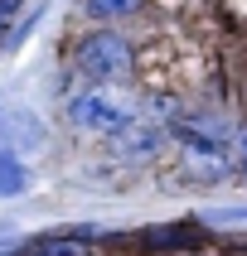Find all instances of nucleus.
<instances>
[{"label": "nucleus", "mask_w": 247, "mask_h": 256, "mask_svg": "<svg viewBox=\"0 0 247 256\" xmlns=\"http://www.w3.org/2000/svg\"><path fill=\"white\" fill-rule=\"evenodd\" d=\"M116 136V150H121V155H131V160H145V155H155L160 150V130L155 126H116L112 130Z\"/></svg>", "instance_id": "7ed1b4c3"}, {"label": "nucleus", "mask_w": 247, "mask_h": 256, "mask_svg": "<svg viewBox=\"0 0 247 256\" xmlns=\"http://www.w3.org/2000/svg\"><path fill=\"white\" fill-rule=\"evenodd\" d=\"M25 188H29L25 164H20L10 150H0V198H15V194H25Z\"/></svg>", "instance_id": "20e7f679"}, {"label": "nucleus", "mask_w": 247, "mask_h": 256, "mask_svg": "<svg viewBox=\"0 0 247 256\" xmlns=\"http://www.w3.org/2000/svg\"><path fill=\"white\" fill-rule=\"evenodd\" d=\"M73 68L83 72L87 82H116V78L131 72V44L121 34H112V29H92L73 48Z\"/></svg>", "instance_id": "f257e3e1"}, {"label": "nucleus", "mask_w": 247, "mask_h": 256, "mask_svg": "<svg viewBox=\"0 0 247 256\" xmlns=\"http://www.w3.org/2000/svg\"><path fill=\"white\" fill-rule=\"evenodd\" d=\"M20 130H25L29 140H39V121H34L29 112H15L10 121H5V140H10V136H20Z\"/></svg>", "instance_id": "423d86ee"}, {"label": "nucleus", "mask_w": 247, "mask_h": 256, "mask_svg": "<svg viewBox=\"0 0 247 256\" xmlns=\"http://www.w3.org/2000/svg\"><path fill=\"white\" fill-rule=\"evenodd\" d=\"M145 0H87V14L92 20H116V14H131V10H141Z\"/></svg>", "instance_id": "39448f33"}, {"label": "nucleus", "mask_w": 247, "mask_h": 256, "mask_svg": "<svg viewBox=\"0 0 247 256\" xmlns=\"http://www.w3.org/2000/svg\"><path fill=\"white\" fill-rule=\"evenodd\" d=\"M68 116H73V126H83V130H116V126L131 121L112 97H102L97 87H92V92H78V97L68 102Z\"/></svg>", "instance_id": "f03ea898"}]
</instances>
